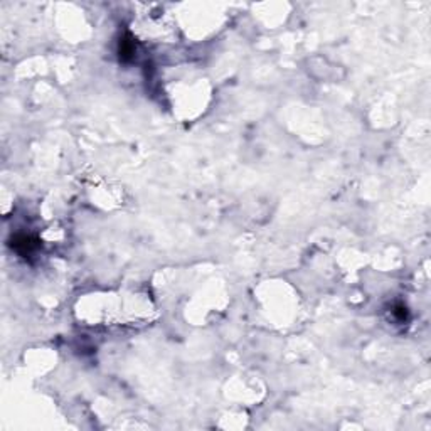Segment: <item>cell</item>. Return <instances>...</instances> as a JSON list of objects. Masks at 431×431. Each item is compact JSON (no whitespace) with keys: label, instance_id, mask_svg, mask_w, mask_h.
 <instances>
[{"label":"cell","instance_id":"obj_1","mask_svg":"<svg viewBox=\"0 0 431 431\" xmlns=\"http://www.w3.org/2000/svg\"><path fill=\"white\" fill-rule=\"evenodd\" d=\"M36 246H37V243L32 238H29V236H19V238H15V243H14V248L20 254H31L34 249H36Z\"/></svg>","mask_w":431,"mask_h":431},{"label":"cell","instance_id":"obj_2","mask_svg":"<svg viewBox=\"0 0 431 431\" xmlns=\"http://www.w3.org/2000/svg\"><path fill=\"white\" fill-rule=\"evenodd\" d=\"M133 53H135V46H133L130 36H125L122 41H120V58L123 61H128L132 58Z\"/></svg>","mask_w":431,"mask_h":431}]
</instances>
